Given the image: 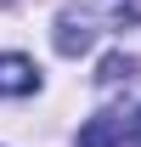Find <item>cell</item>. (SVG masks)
Returning <instances> with one entry per match:
<instances>
[{
  "mask_svg": "<svg viewBox=\"0 0 141 147\" xmlns=\"http://www.w3.org/2000/svg\"><path fill=\"white\" fill-rule=\"evenodd\" d=\"M0 6H11V0H0Z\"/></svg>",
  "mask_w": 141,
  "mask_h": 147,
  "instance_id": "cell-7",
  "label": "cell"
},
{
  "mask_svg": "<svg viewBox=\"0 0 141 147\" xmlns=\"http://www.w3.org/2000/svg\"><path fill=\"white\" fill-rule=\"evenodd\" d=\"M90 45H96V23H90V11L62 6V11H56V51H62V57H85Z\"/></svg>",
  "mask_w": 141,
  "mask_h": 147,
  "instance_id": "cell-1",
  "label": "cell"
},
{
  "mask_svg": "<svg viewBox=\"0 0 141 147\" xmlns=\"http://www.w3.org/2000/svg\"><path fill=\"white\" fill-rule=\"evenodd\" d=\"M124 79H136V57H124V51L102 57V68H96V85H102V91H113V85H124Z\"/></svg>",
  "mask_w": 141,
  "mask_h": 147,
  "instance_id": "cell-4",
  "label": "cell"
},
{
  "mask_svg": "<svg viewBox=\"0 0 141 147\" xmlns=\"http://www.w3.org/2000/svg\"><path fill=\"white\" fill-rule=\"evenodd\" d=\"M107 11H113V23L119 28H130V23H141V0H102Z\"/></svg>",
  "mask_w": 141,
  "mask_h": 147,
  "instance_id": "cell-5",
  "label": "cell"
},
{
  "mask_svg": "<svg viewBox=\"0 0 141 147\" xmlns=\"http://www.w3.org/2000/svg\"><path fill=\"white\" fill-rule=\"evenodd\" d=\"M73 147H119V119H113V113L85 119V130H79V142H73Z\"/></svg>",
  "mask_w": 141,
  "mask_h": 147,
  "instance_id": "cell-3",
  "label": "cell"
},
{
  "mask_svg": "<svg viewBox=\"0 0 141 147\" xmlns=\"http://www.w3.org/2000/svg\"><path fill=\"white\" fill-rule=\"evenodd\" d=\"M124 136H130V147H141V108L130 113V125H124Z\"/></svg>",
  "mask_w": 141,
  "mask_h": 147,
  "instance_id": "cell-6",
  "label": "cell"
},
{
  "mask_svg": "<svg viewBox=\"0 0 141 147\" xmlns=\"http://www.w3.org/2000/svg\"><path fill=\"white\" fill-rule=\"evenodd\" d=\"M40 91V68L23 51H0V96H28Z\"/></svg>",
  "mask_w": 141,
  "mask_h": 147,
  "instance_id": "cell-2",
  "label": "cell"
}]
</instances>
